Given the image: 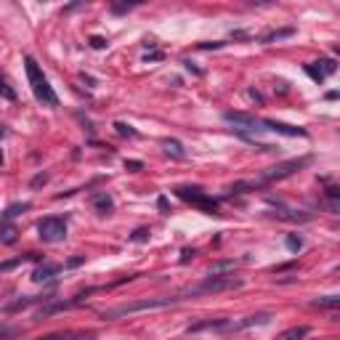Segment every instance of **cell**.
<instances>
[{
  "label": "cell",
  "mask_w": 340,
  "mask_h": 340,
  "mask_svg": "<svg viewBox=\"0 0 340 340\" xmlns=\"http://www.w3.org/2000/svg\"><path fill=\"white\" fill-rule=\"evenodd\" d=\"M24 69H27V80H29V88L32 93H35V99L43 104V107H58V96L54 93V88H51L48 77L43 75V69L37 67V61L32 56H24Z\"/></svg>",
  "instance_id": "6da1fadb"
},
{
  "label": "cell",
  "mask_w": 340,
  "mask_h": 340,
  "mask_svg": "<svg viewBox=\"0 0 340 340\" xmlns=\"http://www.w3.org/2000/svg\"><path fill=\"white\" fill-rule=\"evenodd\" d=\"M184 300L181 295H170V298H143V300H133V303H122V306H114V309H107L101 313V319H120V316H128V313H136V311H152V309H168V306Z\"/></svg>",
  "instance_id": "7a4b0ae2"
},
{
  "label": "cell",
  "mask_w": 340,
  "mask_h": 340,
  "mask_svg": "<svg viewBox=\"0 0 340 340\" xmlns=\"http://www.w3.org/2000/svg\"><path fill=\"white\" fill-rule=\"evenodd\" d=\"M245 284L239 277H234V274H210V277L205 279V282H199L197 287H189L181 298H194V295H205V292H224V290H239V287Z\"/></svg>",
  "instance_id": "3957f363"
},
{
  "label": "cell",
  "mask_w": 340,
  "mask_h": 340,
  "mask_svg": "<svg viewBox=\"0 0 340 340\" xmlns=\"http://www.w3.org/2000/svg\"><path fill=\"white\" fill-rule=\"evenodd\" d=\"M37 237L48 245H56V242L67 239V221L56 218V215H48V218L37 221Z\"/></svg>",
  "instance_id": "277c9868"
},
{
  "label": "cell",
  "mask_w": 340,
  "mask_h": 340,
  "mask_svg": "<svg viewBox=\"0 0 340 340\" xmlns=\"http://www.w3.org/2000/svg\"><path fill=\"white\" fill-rule=\"evenodd\" d=\"M175 194H178L181 199L192 202L194 207L205 210L207 215H218V202H215L213 197H207L199 186H178V189H175Z\"/></svg>",
  "instance_id": "5b68a950"
},
{
  "label": "cell",
  "mask_w": 340,
  "mask_h": 340,
  "mask_svg": "<svg viewBox=\"0 0 340 340\" xmlns=\"http://www.w3.org/2000/svg\"><path fill=\"white\" fill-rule=\"evenodd\" d=\"M309 162H311V157H298V160L279 162V165H274V168H269V170L263 173V184H271V181H282V178H287V175H292L295 170L306 168Z\"/></svg>",
  "instance_id": "8992f818"
},
{
  "label": "cell",
  "mask_w": 340,
  "mask_h": 340,
  "mask_svg": "<svg viewBox=\"0 0 340 340\" xmlns=\"http://www.w3.org/2000/svg\"><path fill=\"white\" fill-rule=\"evenodd\" d=\"M269 322H271V313H269V311H260V313H253V316L239 319V322H228V319H226L224 332H239V330H247V327H255V324H269Z\"/></svg>",
  "instance_id": "52a82bcc"
},
{
  "label": "cell",
  "mask_w": 340,
  "mask_h": 340,
  "mask_svg": "<svg viewBox=\"0 0 340 340\" xmlns=\"http://www.w3.org/2000/svg\"><path fill=\"white\" fill-rule=\"evenodd\" d=\"M224 120L226 122H234V125L239 128V133H245V130H263L260 128V120L258 117H253V114H245V112H226L224 114Z\"/></svg>",
  "instance_id": "ba28073f"
},
{
  "label": "cell",
  "mask_w": 340,
  "mask_h": 340,
  "mask_svg": "<svg viewBox=\"0 0 340 340\" xmlns=\"http://www.w3.org/2000/svg\"><path fill=\"white\" fill-rule=\"evenodd\" d=\"M260 128L271 130V133H282V136H300V139H306V136H309V130H306V128L287 125V122H279V120H260Z\"/></svg>",
  "instance_id": "9c48e42d"
},
{
  "label": "cell",
  "mask_w": 340,
  "mask_h": 340,
  "mask_svg": "<svg viewBox=\"0 0 340 340\" xmlns=\"http://www.w3.org/2000/svg\"><path fill=\"white\" fill-rule=\"evenodd\" d=\"M58 271L61 269H58L56 263H40L35 271H32V282H48V279H54Z\"/></svg>",
  "instance_id": "30bf717a"
},
{
  "label": "cell",
  "mask_w": 340,
  "mask_h": 340,
  "mask_svg": "<svg viewBox=\"0 0 340 340\" xmlns=\"http://www.w3.org/2000/svg\"><path fill=\"white\" fill-rule=\"evenodd\" d=\"M93 207H96V210H99L101 215H109V213L114 210V199L109 197L107 192H96V194H93Z\"/></svg>",
  "instance_id": "8fae6325"
},
{
  "label": "cell",
  "mask_w": 340,
  "mask_h": 340,
  "mask_svg": "<svg viewBox=\"0 0 340 340\" xmlns=\"http://www.w3.org/2000/svg\"><path fill=\"white\" fill-rule=\"evenodd\" d=\"M162 149L173 157V160H186V152H184V143L175 141V139H162Z\"/></svg>",
  "instance_id": "7c38bea8"
},
{
  "label": "cell",
  "mask_w": 340,
  "mask_h": 340,
  "mask_svg": "<svg viewBox=\"0 0 340 340\" xmlns=\"http://www.w3.org/2000/svg\"><path fill=\"white\" fill-rule=\"evenodd\" d=\"M24 210H29V202H16V205L5 207V213L0 215V224H11V221H14L19 213H24Z\"/></svg>",
  "instance_id": "4fadbf2b"
},
{
  "label": "cell",
  "mask_w": 340,
  "mask_h": 340,
  "mask_svg": "<svg viewBox=\"0 0 340 340\" xmlns=\"http://www.w3.org/2000/svg\"><path fill=\"white\" fill-rule=\"evenodd\" d=\"M306 335H309V327L300 324V327H290V330H284L277 340H303Z\"/></svg>",
  "instance_id": "5bb4252c"
},
{
  "label": "cell",
  "mask_w": 340,
  "mask_h": 340,
  "mask_svg": "<svg viewBox=\"0 0 340 340\" xmlns=\"http://www.w3.org/2000/svg\"><path fill=\"white\" fill-rule=\"evenodd\" d=\"M16 226L14 224H0V242H3V245H14L16 242Z\"/></svg>",
  "instance_id": "9a60e30c"
},
{
  "label": "cell",
  "mask_w": 340,
  "mask_h": 340,
  "mask_svg": "<svg viewBox=\"0 0 340 340\" xmlns=\"http://www.w3.org/2000/svg\"><path fill=\"white\" fill-rule=\"evenodd\" d=\"M27 258H29V260H40V255H37V253H29V255H22V258L5 260V263H0V274H3V271H11V269H16V266H22Z\"/></svg>",
  "instance_id": "2e32d148"
},
{
  "label": "cell",
  "mask_w": 340,
  "mask_h": 340,
  "mask_svg": "<svg viewBox=\"0 0 340 340\" xmlns=\"http://www.w3.org/2000/svg\"><path fill=\"white\" fill-rule=\"evenodd\" d=\"M279 221H292V224H298V221H309L311 218V213H295V210H279V213H274Z\"/></svg>",
  "instance_id": "e0dca14e"
},
{
  "label": "cell",
  "mask_w": 340,
  "mask_h": 340,
  "mask_svg": "<svg viewBox=\"0 0 340 340\" xmlns=\"http://www.w3.org/2000/svg\"><path fill=\"white\" fill-rule=\"evenodd\" d=\"M284 245H287V250H290V253H300L306 242H303V237H300V234H287V237H284Z\"/></svg>",
  "instance_id": "ac0fdd59"
},
{
  "label": "cell",
  "mask_w": 340,
  "mask_h": 340,
  "mask_svg": "<svg viewBox=\"0 0 340 340\" xmlns=\"http://www.w3.org/2000/svg\"><path fill=\"white\" fill-rule=\"evenodd\" d=\"M295 35V29L287 27V29H277V32H269V35H263V43H277V40H284V37H292Z\"/></svg>",
  "instance_id": "d6986e66"
},
{
  "label": "cell",
  "mask_w": 340,
  "mask_h": 340,
  "mask_svg": "<svg viewBox=\"0 0 340 340\" xmlns=\"http://www.w3.org/2000/svg\"><path fill=\"white\" fill-rule=\"evenodd\" d=\"M313 306H316V309H338V306H340V298H338V295H324V298L313 300Z\"/></svg>",
  "instance_id": "ffe728a7"
},
{
  "label": "cell",
  "mask_w": 340,
  "mask_h": 340,
  "mask_svg": "<svg viewBox=\"0 0 340 340\" xmlns=\"http://www.w3.org/2000/svg\"><path fill=\"white\" fill-rule=\"evenodd\" d=\"M54 295H43V298H24V300H16V303L8 306V311H19V309H27L29 303H37V300H51Z\"/></svg>",
  "instance_id": "44dd1931"
},
{
  "label": "cell",
  "mask_w": 340,
  "mask_h": 340,
  "mask_svg": "<svg viewBox=\"0 0 340 340\" xmlns=\"http://www.w3.org/2000/svg\"><path fill=\"white\" fill-rule=\"evenodd\" d=\"M0 96H3V99H8V101H16V90L11 88L8 80H5L3 75H0Z\"/></svg>",
  "instance_id": "7402d4cb"
},
{
  "label": "cell",
  "mask_w": 340,
  "mask_h": 340,
  "mask_svg": "<svg viewBox=\"0 0 340 340\" xmlns=\"http://www.w3.org/2000/svg\"><path fill=\"white\" fill-rule=\"evenodd\" d=\"M114 130L120 136H128V139H139V130H136L133 125H125V122H114Z\"/></svg>",
  "instance_id": "603a6c76"
},
{
  "label": "cell",
  "mask_w": 340,
  "mask_h": 340,
  "mask_svg": "<svg viewBox=\"0 0 340 340\" xmlns=\"http://www.w3.org/2000/svg\"><path fill=\"white\" fill-rule=\"evenodd\" d=\"M319 64V72L327 77V75H335V69H338V64H335V58H322V61H316Z\"/></svg>",
  "instance_id": "cb8c5ba5"
},
{
  "label": "cell",
  "mask_w": 340,
  "mask_h": 340,
  "mask_svg": "<svg viewBox=\"0 0 340 340\" xmlns=\"http://www.w3.org/2000/svg\"><path fill=\"white\" fill-rule=\"evenodd\" d=\"M306 75H309L313 83H324V75H322V72H319V67H316V64H306Z\"/></svg>",
  "instance_id": "d4e9b609"
},
{
  "label": "cell",
  "mask_w": 340,
  "mask_h": 340,
  "mask_svg": "<svg viewBox=\"0 0 340 340\" xmlns=\"http://www.w3.org/2000/svg\"><path fill=\"white\" fill-rule=\"evenodd\" d=\"M96 332H67V335H61V340H93Z\"/></svg>",
  "instance_id": "484cf974"
},
{
  "label": "cell",
  "mask_w": 340,
  "mask_h": 340,
  "mask_svg": "<svg viewBox=\"0 0 340 340\" xmlns=\"http://www.w3.org/2000/svg\"><path fill=\"white\" fill-rule=\"evenodd\" d=\"M19 335V330H14V327H5V324H0V340H11V338H16Z\"/></svg>",
  "instance_id": "4316f807"
},
{
  "label": "cell",
  "mask_w": 340,
  "mask_h": 340,
  "mask_svg": "<svg viewBox=\"0 0 340 340\" xmlns=\"http://www.w3.org/2000/svg\"><path fill=\"white\" fill-rule=\"evenodd\" d=\"M146 239H149V228H136L130 234V242H146Z\"/></svg>",
  "instance_id": "83f0119b"
},
{
  "label": "cell",
  "mask_w": 340,
  "mask_h": 340,
  "mask_svg": "<svg viewBox=\"0 0 340 340\" xmlns=\"http://www.w3.org/2000/svg\"><path fill=\"white\" fill-rule=\"evenodd\" d=\"M45 184H48V173H37L35 178H32V189H40Z\"/></svg>",
  "instance_id": "f1b7e54d"
},
{
  "label": "cell",
  "mask_w": 340,
  "mask_h": 340,
  "mask_svg": "<svg viewBox=\"0 0 340 340\" xmlns=\"http://www.w3.org/2000/svg\"><path fill=\"white\" fill-rule=\"evenodd\" d=\"M90 48H96V51H101V48H107V40H104V37H99V35H93L90 37Z\"/></svg>",
  "instance_id": "f546056e"
},
{
  "label": "cell",
  "mask_w": 340,
  "mask_h": 340,
  "mask_svg": "<svg viewBox=\"0 0 340 340\" xmlns=\"http://www.w3.org/2000/svg\"><path fill=\"white\" fill-rule=\"evenodd\" d=\"M125 170L136 173V170H143V162L141 160H125Z\"/></svg>",
  "instance_id": "4dcf8cb0"
},
{
  "label": "cell",
  "mask_w": 340,
  "mask_h": 340,
  "mask_svg": "<svg viewBox=\"0 0 340 340\" xmlns=\"http://www.w3.org/2000/svg\"><path fill=\"white\" fill-rule=\"evenodd\" d=\"M80 263H85V255H75V258H69V260H67L69 269H77Z\"/></svg>",
  "instance_id": "1f68e13d"
},
{
  "label": "cell",
  "mask_w": 340,
  "mask_h": 340,
  "mask_svg": "<svg viewBox=\"0 0 340 340\" xmlns=\"http://www.w3.org/2000/svg\"><path fill=\"white\" fill-rule=\"evenodd\" d=\"M226 43H221V40H215V43H199V48L202 51H210V48H224Z\"/></svg>",
  "instance_id": "d6a6232c"
},
{
  "label": "cell",
  "mask_w": 340,
  "mask_h": 340,
  "mask_svg": "<svg viewBox=\"0 0 340 340\" xmlns=\"http://www.w3.org/2000/svg\"><path fill=\"white\" fill-rule=\"evenodd\" d=\"M194 255H197V250H194V247H192V250H184V253H181V263H189Z\"/></svg>",
  "instance_id": "836d02e7"
},
{
  "label": "cell",
  "mask_w": 340,
  "mask_h": 340,
  "mask_svg": "<svg viewBox=\"0 0 340 340\" xmlns=\"http://www.w3.org/2000/svg\"><path fill=\"white\" fill-rule=\"evenodd\" d=\"M133 5H120V3H114L112 5V14H125V11H130Z\"/></svg>",
  "instance_id": "e575fe53"
},
{
  "label": "cell",
  "mask_w": 340,
  "mask_h": 340,
  "mask_svg": "<svg viewBox=\"0 0 340 340\" xmlns=\"http://www.w3.org/2000/svg\"><path fill=\"white\" fill-rule=\"evenodd\" d=\"M184 67H186L189 72H194V75H202V69L194 67V61H189V58H184Z\"/></svg>",
  "instance_id": "d590c367"
},
{
  "label": "cell",
  "mask_w": 340,
  "mask_h": 340,
  "mask_svg": "<svg viewBox=\"0 0 340 340\" xmlns=\"http://www.w3.org/2000/svg\"><path fill=\"white\" fill-rule=\"evenodd\" d=\"M162 58H165V54H162V51H154V54L146 56V61H162Z\"/></svg>",
  "instance_id": "8d00e7d4"
},
{
  "label": "cell",
  "mask_w": 340,
  "mask_h": 340,
  "mask_svg": "<svg viewBox=\"0 0 340 340\" xmlns=\"http://www.w3.org/2000/svg\"><path fill=\"white\" fill-rule=\"evenodd\" d=\"M157 205H160V210H162V213H168V199H165V197L157 199Z\"/></svg>",
  "instance_id": "74e56055"
},
{
  "label": "cell",
  "mask_w": 340,
  "mask_h": 340,
  "mask_svg": "<svg viewBox=\"0 0 340 340\" xmlns=\"http://www.w3.org/2000/svg\"><path fill=\"white\" fill-rule=\"evenodd\" d=\"M35 340H61V335H56V332H54V335H43V338H35Z\"/></svg>",
  "instance_id": "f35d334b"
},
{
  "label": "cell",
  "mask_w": 340,
  "mask_h": 340,
  "mask_svg": "<svg viewBox=\"0 0 340 340\" xmlns=\"http://www.w3.org/2000/svg\"><path fill=\"white\" fill-rule=\"evenodd\" d=\"M5 136H8V128H5V125H0V139H5Z\"/></svg>",
  "instance_id": "ab89813d"
},
{
  "label": "cell",
  "mask_w": 340,
  "mask_h": 340,
  "mask_svg": "<svg viewBox=\"0 0 340 340\" xmlns=\"http://www.w3.org/2000/svg\"><path fill=\"white\" fill-rule=\"evenodd\" d=\"M0 165H3V154H0Z\"/></svg>",
  "instance_id": "60d3db41"
}]
</instances>
